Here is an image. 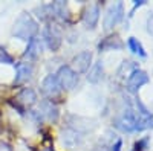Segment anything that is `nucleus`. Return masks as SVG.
Returning <instances> with one entry per match:
<instances>
[{
	"instance_id": "obj_1",
	"label": "nucleus",
	"mask_w": 153,
	"mask_h": 151,
	"mask_svg": "<svg viewBox=\"0 0 153 151\" xmlns=\"http://www.w3.org/2000/svg\"><path fill=\"white\" fill-rule=\"evenodd\" d=\"M38 32V24L28 12H22L14 21V28H12V35L20 40H32Z\"/></svg>"
},
{
	"instance_id": "obj_2",
	"label": "nucleus",
	"mask_w": 153,
	"mask_h": 151,
	"mask_svg": "<svg viewBox=\"0 0 153 151\" xmlns=\"http://www.w3.org/2000/svg\"><path fill=\"white\" fill-rule=\"evenodd\" d=\"M123 15H124V6L121 2H117L107 8L106 14H104V18H103V28L104 31H110L113 29L117 24L123 20Z\"/></svg>"
},
{
	"instance_id": "obj_3",
	"label": "nucleus",
	"mask_w": 153,
	"mask_h": 151,
	"mask_svg": "<svg viewBox=\"0 0 153 151\" xmlns=\"http://www.w3.org/2000/svg\"><path fill=\"white\" fill-rule=\"evenodd\" d=\"M55 77L60 87L65 90H72L76 85V82H78V75H76V72H74L71 66H61Z\"/></svg>"
},
{
	"instance_id": "obj_4",
	"label": "nucleus",
	"mask_w": 153,
	"mask_h": 151,
	"mask_svg": "<svg viewBox=\"0 0 153 151\" xmlns=\"http://www.w3.org/2000/svg\"><path fill=\"white\" fill-rule=\"evenodd\" d=\"M149 82V75L144 72V70H139V69H135L130 75H129V80H127V90L132 92V93H136L144 84Z\"/></svg>"
},
{
	"instance_id": "obj_5",
	"label": "nucleus",
	"mask_w": 153,
	"mask_h": 151,
	"mask_svg": "<svg viewBox=\"0 0 153 151\" xmlns=\"http://www.w3.org/2000/svg\"><path fill=\"white\" fill-rule=\"evenodd\" d=\"M91 64H92V52H89V50H83L72 58V69L76 73L87 72Z\"/></svg>"
},
{
	"instance_id": "obj_6",
	"label": "nucleus",
	"mask_w": 153,
	"mask_h": 151,
	"mask_svg": "<svg viewBox=\"0 0 153 151\" xmlns=\"http://www.w3.org/2000/svg\"><path fill=\"white\" fill-rule=\"evenodd\" d=\"M115 127L121 131H124V133L136 131V116L132 111H127L124 115H121L120 118L115 119Z\"/></svg>"
},
{
	"instance_id": "obj_7",
	"label": "nucleus",
	"mask_w": 153,
	"mask_h": 151,
	"mask_svg": "<svg viewBox=\"0 0 153 151\" xmlns=\"http://www.w3.org/2000/svg\"><path fill=\"white\" fill-rule=\"evenodd\" d=\"M45 41L51 50H58L61 46V32L55 24H51L45 31Z\"/></svg>"
},
{
	"instance_id": "obj_8",
	"label": "nucleus",
	"mask_w": 153,
	"mask_h": 151,
	"mask_svg": "<svg viewBox=\"0 0 153 151\" xmlns=\"http://www.w3.org/2000/svg\"><path fill=\"white\" fill-rule=\"evenodd\" d=\"M60 84L57 81L55 75H48V77L42 81V93L48 98H55L60 95Z\"/></svg>"
},
{
	"instance_id": "obj_9",
	"label": "nucleus",
	"mask_w": 153,
	"mask_h": 151,
	"mask_svg": "<svg viewBox=\"0 0 153 151\" xmlns=\"http://www.w3.org/2000/svg\"><path fill=\"white\" fill-rule=\"evenodd\" d=\"M100 6L98 3H91L86 11H84V15H83V21L86 24L87 29H95L97 24H98V20H100Z\"/></svg>"
},
{
	"instance_id": "obj_10",
	"label": "nucleus",
	"mask_w": 153,
	"mask_h": 151,
	"mask_svg": "<svg viewBox=\"0 0 153 151\" xmlns=\"http://www.w3.org/2000/svg\"><path fill=\"white\" fill-rule=\"evenodd\" d=\"M61 141L68 148L74 150L83 142V136L78 130H75V128H66L65 131H61Z\"/></svg>"
},
{
	"instance_id": "obj_11",
	"label": "nucleus",
	"mask_w": 153,
	"mask_h": 151,
	"mask_svg": "<svg viewBox=\"0 0 153 151\" xmlns=\"http://www.w3.org/2000/svg\"><path fill=\"white\" fill-rule=\"evenodd\" d=\"M32 78V66L29 63H19L16 66L14 84H25Z\"/></svg>"
},
{
	"instance_id": "obj_12",
	"label": "nucleus",
	"mask_w": 153,
	"mask_h": 151,
	"mask_svg": "<svg viewBox=\"0 0 153 151\" xmlns=\"http://www.w3.org/2000/svg\"><path fill=\"white\" fill-rule=\"evenodd\" d=\"M38 113H40L42 118H46L48 121L57 122V119H58V108L51 101H43L40 104V111Z\"/></svg>"
},
{
	"instance_id": "obj_13",
	"label": "nucleus",
	"mask_w": 153,
	"mask_h": 151,
	"mask_svg": "<svg viewBox=\"0 0 153 151\" xmlns=\"http://www.w3.org/2000/svg\"><path fill=\"white\" fill-rule=\"evenodd\" d=\"M40 54H42V43L37 37H34L32 40L28 41V47H26V52H25V57L29 58V60H35Z\"/></svg>"
},
{
	"instance_id": "obj_14",
	"label": "nucleus",
	"mask_w": 153,
	"mask_h": 151,
	"mask_svg": "<svg viewBox=\"0 0 153 151\" xmlns=\"http://www.w3.org/2000/svg\"><path fill=\"white\" fill-rule=\"evenodd\" d=\"M98 47H100V50H117V49L123 47V43H121V40L118 38L117 35H113V37H107V38H104L98 44Z\"/></svg>"
},
{
	"instance_id": "obj_15",
	"label": "nucleus",
	"mask_w": 153,
	"mask_h": 151,
	"mask_svg": "<svg viewBox=\"0 0 153 151\" xmlns=\"http://www.w3.org/2000/svg\"><path fill=\"white\" fill-rule=\"evenodd\" d=\"M103 75H104L103 64H101V61H98V63H95V64L91 67V70H89L87 80L91 82H94V84H97V82H100L101 80H103Z\"/></svg>"
},
{
	"instance_id": "obj_16",
	"label": "nucleus",
	"mask_w": 153,
	"mask_h": 151,
	"mask_svg": "<svg viewBox=\"0 0 153 151\" xmlns=\"http://www.w3.org/2000/svg\"><path fill=\"white\" fill-rule=\"evenodd\" d=\"M17 99L20 101V102H22L23 105L31 107L32 104H35V101H37V95H35V92H34L32 89H23V90L19 93Z\"/></svg>"
},
{
	"instance_id": "obj_17",
	"label": "nucleus",
	"mask_w": 153,
	"mask_h": 151,
	"mask_svg": "<svg viewBox=\"0 0 153 151\" xmlns=\"http://www.w3.org/2000/svg\"><path fill=\"white\" fill-rule=\"evenodd\" d=\"M127 44H129V47H130V50H132L133 54H136V55H139V57H146V55H147V54L144 52L143 44L139 43L135 37H130L129 41H127Z\"/></svg>"
},
{
	"instance_id": "obj_18",
	"label": "nucleus",
	"mask_w": 153,
	"mask_h": 151,
	"mask_svg": "<svg viewBox=\"0 0 153 151\" xmlns=\"http://www.w3.org/2000/svg\"><path fill=\"white\" fill-rule=\"evenodd\" d=\"M0 64H12V57L6 52L3 46H0Z\"/></svg>"
},
{
	"instance_id": "obj_19",
	"label": "nucleus",
	"mask_w": 153,
	"mask_h": 151,
	"mask_svg": "<svg viewBox=\"0 0 153 151\" xmlns=\"http://www.w3.org/2000/svg\"><path fill=\"white\" fill-rule=\"evenodd\" d=\"M147 24H149V28H147V29H149V32L153 35V12L149 15V21H147Z\"/></svg>"
},
{
	"instance_id": "obj_20",
	"label": "nucleus",
	"mask_w": 153,
	"mask_h": 151,
	"mask_svg": "<svg viewBox=\"0 0 153 151\" xmlns=\"http://www.w3.org/2000/svg\"><path fill=\"white\" fill-rule=\"evenodd\" d=\"M0 151H12V148L6 142H0Z\"/></svg>"
},
{
	"instance_id": "obj_21",
	"label": "nucleus",
	"mask_w": 153,
	"mask_h": 151,
	"mask_svg": "<svg viewBox=\"0 0 153 151\" xmlns=\"http://www.w3.org/2000/svg\"><path fill=\"white\" fill-rule=\"evenodd\" d=\"M120 147H121V141H118V142H117V145L113 147V148H115L113 151H120Z\"/></svg>"
},
{
	"instance_id": "obj_22",
	"label": "nucleus",
	"mask_w": 153,
	"mask_h": 151,
	"mask_svg": "<svg viewBox=\"0 0 153 151\" xmlns=\"http://www.w3.org/2000/svg\"><path fill=\"white\" fill-rule=\"evenodd\" d=\"M95 151H106V150H95Z\"/></svg>"
}]
</instances>
